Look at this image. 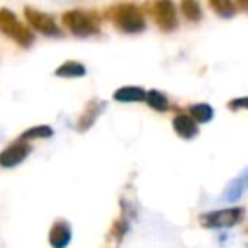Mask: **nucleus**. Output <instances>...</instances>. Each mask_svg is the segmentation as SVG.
<instances>
[{"mask_svg":"<svg viewBox=\"0 0 248 248\" xmlns=\"http://www.w3.org/2000/svg\"><path fill=\"white\" fill-rule=\"evenodd\" d=\"M109 17L116 28L124 32H141L145 29V17L141 11L131 4L114 5L109 11Z\"/></svg>","mask_w":248,"mask_h":248,"instance_id":"f257e3e1","label":"nucleus"},{"mask_svg":"<svg viewBox=\"0 0 248 248\" xmlns=\"http://www.w3.org/2000/svg\"><path fill=\"white\" fill-rule=\"evenodd\" d=\"M65 26L73 32L75 36L85 38V36L97 34L100 31V21L93 12L85 11H72L63 16Z\"/></svg>","mask_w":248,"mask_h":248,"instance_id":"f03ea898","label":"nucleus"},{"mask_svg":"<svg viewBox=\"0 0 248 248\" xmlns=\"http://www.w3.org/2000/svg\"><path fill=\"white\" fill-rule=\"evenodd\" d=\"M0 31L17 41L21 46H31V43L34 41V34L17 21L14 12L7 9H0Z\"/></svg>","mask_w":248,"mask_h":248,"instance_id":"7ed1b4c3","label":"nucleus"},{"mask_svg":"<svg viewBox=\"0 0 248 248\" xmlns=\"http://www.w3.org/2000/svg\"><path fill=\"white\" fill-rule=\"evenodd\" d=\"M241 216H243L241 207H230V209L202 214L201 216V224L206 228H230L233 224H236L241 219Z\"/></svg>","mask_w":248,"mask_h":248,"instance_id":"20e7f679","label":"nucleus"},{"mask_svg":"<svg viewBox=\"0 0 248 248\" xmlns=\"http://www.w3.org/2000/svg\"><path fill=\"white\" fill-rule=\"evenodd\" d=\"M24 12H26V17H28L29 24L38 29L39 32H43V34H46V36H62V31H60V28L56 26L55 19H53L51 16L45 14V12H38L31 7H26Z\"/></svg>","mask_w":248,"mask_h":248,"instance_id":"39448f33","label":"nucleus"},{"mask_svg":"<svg viewBox=\"0 0 248 248\" xmlns=\"http://www.w3.org/2000/svg\"><path fill=\"white\" fill-rule=\"evenodd\" d=\"M152 17L160 29L163 31H172L177 26V14L175 7L170 2H156L152 5Z\"/></svg>","mask_w":248,"mask_h":248,"instance_id":"423d86ee","label":"nucleus"},{"mask_svg":"<svg viewBox=\"0 0 248 248\" xmlns=\"http://www.w3.org/2000/svg\"><path fill=\"white\" fill-rule=\"evenodd\" d=\"M29 153H31V146L26 141H22V140H19V141L7 146L4 152L0 153V165L4 167V169L16 167V165H19Z\"/></svg>","mask_w":248,"mask_h":248,"instance_id":"0eeeda50","label":"nucleus"},{"mask_svg":"<svg viewBox=\"0 0 248 248\" xmlns=\"http://www.w3.org/2000/svg\"><path fill=\"white\" fill-rule=\"evenodd\" d=\"M72 240V228L66 221H56L49 231V243L53 248H65Z\"/></svg>","mask_w":248,"mask_h":248,"instance_id":"6e6552de","label":"nucleus"},{"mask_svg":"<svg viewBox=\"0 0 248 248\" xmlns=\"http://www.w3.org/2000/svg\"><path fill=\"white\" fill-rule=\"evenodd\" d=\"M104 107H106V104H104L102 100H90L89 106L85 107V112L80 116L77 129H78V131H87L93 124V121L97 119V116L102 112Z\"/></svg>","mask_w":248,"mask_h":248,"instance_id":"1a4fd4ad","label":"nucleus"},{"mask_svg":"<svg viewBox=\"0 0 248 248\" xmlns=\"http://www.w3.org/2000/svg\"><path fill=\"white\" fill-rule=\"evenodd\" d=\"M173 129H175L177 135L182 136V138H186V140L194 138V136L199 133L196 121H194L192 117L186 116V114H179V116L173 119Z\"/></svg>","mask_w":248,"mask_h":248,"instance_id":"9d476101","label":"nucleus"},{"mask_svg":"<svg viewBox=\"0 0 248 248\" xmlns=\"http://www.w3.org/2000/svg\"><path fill=\"white\" fill-rule=\"evenodd\" d=\"M114 99L121 102H141V100H146V92L140 87H123L116 90Z\"/></svg>","mask_w":248,"mask_h":248,"instance_id":"9b49d317","label":"nucleus"},{"mask_svg":"<svg viewBox=\"0 0 248 248\" xmlns=\"http://www.w3.org/2000/svg\"><path fill=\"white\" fill-rule=\"evenodd\" d=\"M189 112H190V116H192V119L197 121V123H207V121H211L214 116L213 107H211L209 104H196V106H190Z\"/></svg>","mask_w":248,"mask_h":248,"instance_id":"f8f14e48","label":"nucleus"},{"mask_svg":"<svg viewBox=\"0 0 248 248\" xmlns=\"http://www.w3.org/2000/svg\"><path fill=\"white\" fill-rule=\"evenodd\" d=\"M58 77H83L85 75V66L77 62H66L56 70Z\"/></svg>","mask_w":248,"mask_h":248,"instance_id":"ddd939ff","label":"nucleus"},{"mask_svg":"<svg viewBox=\"0 0 248 248\" xmlns=\"http://www.w3.org/2000/svg\"><path fill=\"white\" fill-rule=\"evenodd\" d=\"M245 186H247V182H245L241 177H238L236 180H233V182L228 186V189L224 190V199L230 201V202H234V201H238L241 197V194H243V189Z\"/></svg>","mask_w":248,"mask_h":248,"instance_id":"4468645a","label":"nucleus"},{"mask_svg":"<svg viewBox=\"0 0 248 248\" xmlns=\"http://www.w3.org/2000/svg\"><path fill=\"white\" fill-rule=\"evenodd\" d=\"M146 102L155 110H167V107H169L167 97L163 95L162 92H158V90H150V92L146 93Z\"/></svg>","mask_w":248,"mask_h":248,"instance_id":"2eb2a0df","label":"nucleus"},{"mask_svg":"<svg viewBox=\"0 0 248 248\" xmlns=\"http://www.w3.org/2000/svg\"><path fill=\"white\" fill-rule=\"evenodd\" d=\"M53 136V129L49 126H36V128H31L28 131L22 133L21 140L22 141H28V140H36V138H49Z\"/></svg>","mask_w":248,"mask_h":248,"instance_id":"dca6fc26","label":"nucleus"},{"mask_svg":"<svg viewBox=\"0 0 248 248\" xmlns=\"http://www.w3.org/2000/svg\"><path fill=\"white\" fill-rule=\"evenodd\" d=\"M182 12L186 14V17L189 19V21H199L201 19V7L199 4H196V2H182Z\"/></svg>","mask_w":248,"mask_h":248,"instance_id":"f3484780","label":"nucleus"},{"mask_svg":"<svg viewBox=\"0 0 248 248\" xmlns=\"http://www.w3.org/2000/svg\"><path fill=\"white\" fill-rule=\"evenodd\" d=\"M230 107H231V109H240V107H245V109H248V97H241V99L231 100Z\"/></svg>","mask_w":248,"mask_h":248,"instance_id":"a211bd4d","label":"nucleus"}]
</instances>
